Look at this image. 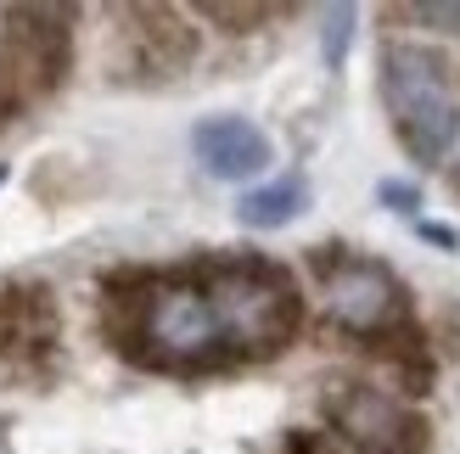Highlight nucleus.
<instances>
[{
  "label": "nucleus",
  "instance_id": "f257e3e1",
  "mask_svg": "<svg viewBox=\"0 0 460 454\" xmlns=\"http://www.w3.org/2000/svg\"><path fill=\"white\" fill-rule=\"evenodd\" d=\"M202 281L214 292L230 359H270L304 326V298H297V286L281 264L219 258V264H202Z\"/></svg>",
  "mask_w": 460,
  "mask_h": 454
},
{
  "label": "nucleus",
  "instance_id": "f03ea898",
  "mask_svg": "<svg viewBox=\"0 0 460 454\" xmlns=\"http://www.w3.org/2000/svg\"><path fill=\"white\" fill-rule=\"evenodd\" d=\"M382 96L394 112V135L416 163H444L460 135V74L427 45H387Z\"/></svg>",
  "mask_w": 460,
  "mask_h": 454
},
{
  "label": "nucleus",
  "instance_id": "7ed1b4c3",
  "mask_svg": "<svg viewBox=\"0 0 460 454\" xmlns=\"http://www.w3.org/2000/svg\"><path fill=\"white\" fill-rule=\"evenodd\" d=\"M74 62V6H12L0 34V107L17 112L62 84Z\"/></svg>",
  "mask_w": 460,
  "mask_h": 454
},
{
  "label": "nucleus",
  "instance_id": "20e7f679",
  "mask_svg": "<svg viewBox=\"0 0 460 454\" xmlns=\"http://www.w3.org/2000/svg\"><path fill=\"white\" fill-rule=\"evenodd\" d=\"M326 415L354 454H421L427 449V421L387 388L342 381V388L326 393Z\"/></svg>",
  "mask_w": 460,
  "mask_h": 454
},
{
  "label": "nucleus",
  "instance_id": "39448f33",
  "mask_svg": "<svg viewBox=\"0 0 460 454\" xmlns=\"http://www.w3.org/2000/svg\"><path fill=\"white\" fill-rule=\"evenodd\" d=\"M326 275V314L354 331V336H394V326L404 320V286L387 275L371 258H320Z\"/></svg>",
  "mask_w": 460,
  "mask_h": 454
},
{
  "label": "nucleus",
  "instance_id": "423d86ee",
  "mask_svg": "<svg viewBox=\"0 0 460 454\" xmlns=\"http://www.w3.org/2000/svg\"><path fill=\"white\" fill-rule=\"evenodd\" d=\"M191 146L214 179H252L270 169V135L247 118H202Z\"/></svg>",
  "mask_w": 460,
  "mask_h": 454
},
{
  "label": "nucleus",
  "instance_id": "0eeeda50",
  "mask_svg": "<svg viewBox=\"0 0 460 454\" xmlns=\"http://www.w3.org/2000/svg\"><path fill=\"white\" fill-rule=\"evenodd\" d=\"M135 29H124L129 39V62L141 67V74H174V67H186L191 51H197V34L186 29V17L169 12V6H129L124 12Z\"/></svg>",
  "mask_w": 460,
  "mask_h": 454
},
{
  "label": "nucleus",
  "instance_id": "6e6552de",
  "mask_svg": "<svg viewBox=\"0 0 460 454\" xmlns=\"http://www.w3.org/2000/svg\"><path fill=\"white\" fill-rule=\"evenodd\" d=\"M51 343V298L45 286L0 292V354H29Z\"/></svg>",
  "mask_w": 460,
  "mask_h": 454
},
{
  "label": "nucleus",
  "instance_id": "1a4fd4ad",
  "mask_svg": "<svg viewBox=\"0 0 460 454\" xmlns=\"http://www.w3.org/2000/svg\"><path fill=\"white\" fill-rule=\"evenodd\" d=\"M304 202H309L304 179H275V186H264V191H247L236 214H242V224H252V231H281V224L297 219Z\"/></svg>",
  "mask_w": 460,
  "mask_h": 454
},
{
  "label": "nucleus",
  "instance_id": "9d476101",
  "mask_svg": "<svg viewBox=\"0 0 460 454\" xmlns=\"http://www.w3.org/2000/svg\"><path fill=\"white\" fill-rule=\"evenodd\" d=\"M202 17H208V22H225L230 34H242V29H252V22H264L270 6H219V0H208V6H202Z\"/></svg>",
  "mask_w": 460,
  "mask_h": 454
},
{
  "label": "nucleus",
  "instance_id": "9b49d317",
  "mask_svg": "<svg viewBox=\"0 0 460 454\" xmlns=\"http://www.w3.org/2000/svg\"><path fill=\"white\" fill-rule=\"evenodd\" d=\"M349 29H354V6H337V12H326V62H342V45H349Z\"/></svg>",
  "mask_w": 460,
  "mask_h": 454
},
{
  "label": "nucleus",
  "instance_id": "f8f14e48",
  "mask_svg": "<svg viewBox=\"0 0 460 454\" xmlns=\"http://www.w3.org/2000/svg\"><path fill=\"white\" fill-rule=\"evenodd\" d=\"M416 22H438V29H460V6H404Z\"/></svg>",
  "mask_w": 460,
  "mask_h": 454
},
{
  "label": "nucleus",
  "instance_id": "ddd939ff",
  "mask_svg": "<svg viewBox=\"0 0 460 454\" xmlns=\"http://www.w3.org/2000/svg\"><path fill=\"white\" fill-rule=\"evenodd\" d=\"M382 196H387V202H404V208L416 202V191H410V186H382Z\"/></svg>",
  "mask_w": 460,
  "mask_h": 454
},
{
  "label": "nucleus",
  "instance_id": "4468645a",
  "mask_svg": "<svg viewBox=\"0 0 460 454\" xmlns=\"http://www.w3.org/2000/svg\"><path fill=\"white\" fill-rule=\"evenodd\" d=\"M455 191H460V163H455Z\"/></svg>",
  "mask_w": 460,
  "mask_h": 454
}]
</instances>
